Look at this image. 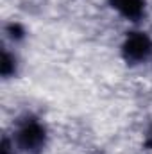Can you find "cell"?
Segmentation results:
<instances>
[{"mask_svg": "<svg viewBox=\"0 0 152 154\" xmlns=\"http://www.w3.org/2000/svg\"><path fill=\"white\" fill-rule=\"evenodd\" d=\"M47 138L48 134L45 124L32 113L18 116L9 136L14 151L20 154H41L47 147Z\"/></svg>", "mask_w": 152, "mask_h": 154, "instance_id": "cell-1", "label": "cell"}, {"mask_svg": "<svg viewBox=\"0 0 152 154\" xmlns=\"http://www.w3.org/2000/svg\"><path fill=\"white\" fill-rule=\"evenodd\" d=\"M16 66H18V63H16V56L14 54H11L7 48H4L2 50V63H0V72H2V75L5 77H11L16 74Z\"/></svg>", "mask_w": 152, "mask_h": 154, "instance_id": "cell-4", "label": "cell"}, {"mask_svg": "<svg viewBox=\"0 0 152 154\" xmlns=\"http://www.w3.org/2000/svg\"><path fill=\"white\" fill-rule=\"evenodd\" d=\"M147 147L150 149V152H152V125H150V129H149V133H147Z\"/></svg>", "mask_w": 152, "mask_h": 154, "instance_id": "cell-6", "label": "cell"}, {"mask_svg": "<svg viewBox=\"0 0 152 154\" xmlns=\"http://www.w3.org/2000/svg\"><path fill=\"white\" fill-rule=\"evenodd\" d=\"M120 54L123 61L131 66L143 65L152 57V38L143 31L127 32V36L120 47Z\"/></svg>", "mask_w": 152, "mask_h": 154, "instance_id": "cell-2", "label": "cell"}, {"mask_svg": "<svg viewBox=\"0 0 152 154\" xmlns=\"http://www.w3.org/2000/svg\"><path fill=\"white\" fill-rule=\"evenodd\" d=\"M7 34H9V38L11 39H20V38H23V29L18 25V23H9L7 25Z\"/></svg>", "mask_w": 152, "mask_h": 154, "instance_id": "cell-5", "label": "cell"}, {"mask_svg": "<svg viewBox=\"0 0 152 154\" xmlns=\"http://www.w3.org/2000/svg\"><path fill=\"white\" fill-rule=\"evenodd\" d=\"M114 11L131 22H140L145 16V0H108Z\"/></svg>", "mask_w": 152, "mask_h": 154, "instance_id": "cell-3", "label": "cell"}]
</instances>
